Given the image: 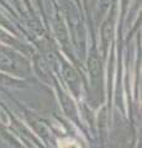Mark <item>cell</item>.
Listing matches in <instances>:
<instances>
[{
    "instance_id": "cell-1",
    "label": "cell",
    "mask_w": 142,
    "mask_h": 148,
    "mask_svg": "<svg viewBox=\"0 0 142 148\" xmlns=\"http://www.w3.org/2000/svg\"><path fill=\"white\" fill-rule=\"evenodd\" d=\"M22 61L17 59L15 56L6 51H0V68L9 72H22Z\"/></svg>"
},
{
    "instance_id": "cell-2",
    "label": "cell",
    "mask_w": 142,
    "mask_h": 148,
    "mask_svg": "<svg viewBox=\"0 0 142 148\" xmlns=\"http://www.w3.org/2000/svg\"><path fill=\"white\" fill-rule=\"evenodd\" d=\"M113 35H114V25H113V21L106 20L103 25V29H102V38H103V43H104V47L106 48L109 43L111 42L113 40Z\"/></svg>"
},
{
    "instance_id": "cell-3",
    "label": "cell",
    "mask_w": 142,
    "mask_h": 148,
    "mask_svg": "<svg viewBox=\"0 0 142 148\" xmlns=\"http://www.w3.org/2000/svg\"><path fill=\"white\" fill-rule=\"evenodd\" d=\"M88 68L89 72L93 78H98L100 75V62L97 54H91L88 62Z\"/></svg>"
},
{
    "instance_id": "cell-4",
    "label": "cell",
    "mask_w": 142,
    "mask_h": 148,
    "mask_svg": "<svg viewBox=\"0 0 142 148\" xmlns=\"http://www.w3.org/2000/svg\"><path fill=\"white\" fill-rule=\"evenodd\" d=\"M64 77H66V79L71 83V84H73V83H75L78 80V74L75 73L74 69L69 68V67H66V69H64Z\"/></svg>"
},
{
    "instance_id": "cell-5",
    "label": "cell",
    "mask_w": 142,
    "mask_h": 148,
    "mask_svg": "<svg viewBox=\"0 0 142 148\" xmlns=\"http://www.w3.org/2000/svg\"><path fill=\"white\" fill-rule=\"evenodd\" d=\"M62 100L64 101L63 103V108L66 109V111L68 112V115H71V114H74V106H73V103L67 98V96L64 95H62Z\"/></svg>"
},
{
    "instance_id": "cell-6",
    "label": "cell",
    "mask_w": 142,
    "mask_h": 148,
    "mask_svg": "<svg viewBox=\"0 0 142 148\" xmlns=\"http://www.w3.org/2000/svg\"><path fill=\"white\" fill-rule=\"evenodd\" d=\"M127 1H130V0H123V3H125V4H126Z\"/></svg>"
}]
</instances>
